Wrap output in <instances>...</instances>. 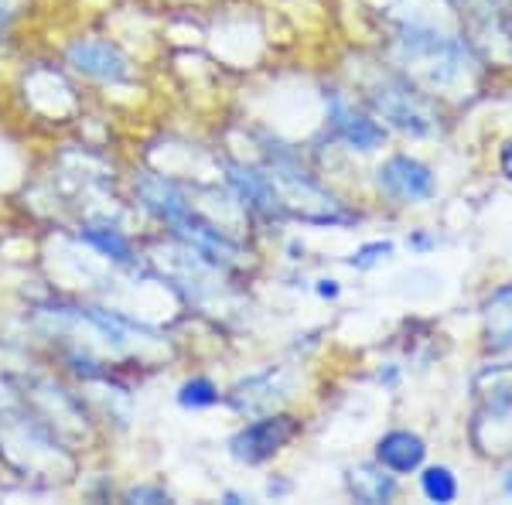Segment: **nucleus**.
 <instances>
[{"instance_id":"7","label":"nucleus","mask_w":512,"mask_h":505,"mask_svg":"<svg viewBox=\"0 0 512 505\" xmlns=\"http://www.w3.org/2000/svg\"><path fill=\"white\" fill-rule=\"evenodd\" d=\"M226 181H229V188L243 198L246 209L253 215H260V219L280 222L287 215L284 195L277 192V181H274V175H267V171L246 168V164H229Z\"/></svg>"},{"instance_id":"10","label":"nucleus","mask_w":512,"mask_h":505,"mask_svg":"<svg viewBox=\"0 0 512 505\" xmlns=\"http://www.w3.org/2000/svg\"><path fill=\"white\" fill-rule=\"evenodd\" d=\"M137 195H140V205H144L154 219L168 222V226H175L178 219H185V215L192 212L188 195L164 175H144L137 181Z\"/></svg>"},{"instance_id":"18","label":"nucleus","mask_w":512,"mask_h":505,"mask_svg":"<svg viewBox=\"0 0 512 505\" xmlns=\"http://www.w3.org/2000/svg\"><path fill=\"white\" fill-rule=\"evenodd\" d=\"M127 499H130V502H168L171 495L164 492L161 485H134V488L127 492Z\"/></svg>"},{"instance_id":"19","label":"nucleus","mask_w":512,"mask_h":505,"mask_svg":"<svg viewBox=\"0 0 512 505\" xmlns=\"http://www.w3.org/2000/svg\"><path fill=\"white\" fill-rule=\"evenodd\" d=\"M499 171H502V178L512 181V137L502 140V147H499Z\"/></svg>"},{"instance_id":"8","label":"nucleus","mask_w":512,"mask_h":505,"mask_svg":"<svg viewBox=\"0 0 512 505\" xmlns=\"http://www.w3.org/2000/svg\"><path fill=\"white\" fill-rule=\"evenodd\" d=\"M376 461L393 475H414L427 461V441L414 430H386L376 441Z\"/></svg>"},{"instance_id":"15","label":"nucleus","mask_w":512,"mask_h":505,"mask_svg":"<svg viewBox=\"0 0 512 505\" xmlns=\"http://www.w3.org/2000/svg\"><path fill=\"white\" fill-rule=\"evenodd\" d=\"M175 400H178L181 410H192V413L212 410L216 403H222V389L212 383L209 376H192V379H185V383L178 386Z\"/></svg>"},{"instance_id":"1","label":"nucleus","mask_w":512,"mask_h":505,"mask_svg":"<svg viewBox=\"0 0 512 505\" xmlns=\"http://www.w3.org/2000/svg\"><path fill=\"white\" fill-rule=\"evenodd\" d=\"M403 59L410 65H417L427 76V82L434 86H451V82L465 79L468 72V48L465 41H458L454 35L434 31L427 24H407L396 38Z\"/></svg>"},{"instance_id":"20","label":"nucleus","mask_w":512,"mask_h":505,"mask_svg":"<svg viewBox=\"0 0 512 505\" xmlns=\"http://www.w3.org/2000/svg\"><path fill=\"white\" fill-rule=\"evenodd\" d=\"M338 291H342V287H338V280H318V294L325 297V301H335Z\"/></svg>"},{"instance_id":"3","label":"nucleus","mask_w":512,"mask_h":505,"mask_svg":"<svg viewBox=\"0 0 512 505\" xmlns=\"http://www.w3.org/2000/svg\"><path fill=\"white\" fill-rule=\"evenodd\" d=\"M297 434H301V420L297 417H291V413H267V417L239 427L236 434L229 437V454H233V461H239V465H246V468L267 465V461L277 458Z\"/></svg>"},{"instance_id":"2","label":"nucleus","mask_w":512,"mask_h":505,"mask_svg":"<svg viewBox=\"0 0 512 505\" xmlns=\"http://www.w3.org/2000/svg\"><path fill=\"white\" fill-rule=\"evenodd\" d=\"M366 96L379 117L410 137H431L441 127V110L403 76H379Z\"/></svg>"},{"instance_id":"21","label":"nucleus","mask_w":512,"mask_h":505,"mask_svg":"<svg viewBox=\"0 0 512 505\" xmlns=\"http://www.w3.org/2000/svg\"><path fill=\"white\" fill-rule=\"evenodd\" d=\"M502 488H506V495H512V465L506 471V478H502Z\"/></svg>"},{"instance_id":"14","label":"nucleus","mask_w":512,"mask_h":505,"mask_svg":"<svg viewBox=\"0 0 512 505\" xmlns=\"http://www.w3.org/2000/svg\"><path fill=\"white\" fill-rule=\"evenodd\" d=\"M79 239L86 246L103 256V260L117 263V267H130L137 260V250H134V239H130L123 229H113V226H86L79 233Z\"/></svg>"},{"instance_id":"6","label":"nucleus","mask_w":512,"mask_h":505,"mask_svg":"<svg viewBox=\"0 0 512 505\" xmlns=\"http://www.w3.org/2000/svg\"><path fill=\"white\" fill-rule=\"evenodd\" d=\"M69 65L86 79H96V82H127L130 79V59L120 52L117 45L103 38H82V41H72L69 45Z\"/></svg>"},{"instance_id":"13","label":"nucleus","mask_w":512,"mask_h":505,"mask_svg":"<svg viewBox=\"0 0 512 505\" xmlns=\"http://www.w3.org/2000/svg\"><path fill=\"white\" fill-rule=\"evenodd\" d=\"M475 393L492 417H509L512 413V362L485 369L482 376L475 379Z\"/></svg>"},{"instance_id":"5","label":"nucleus","mask_w":512,"mask_h":505,"mask_svg":"<svg viewBox=\"0 0 512 505\" xmlns=\"http://www.w3.org/2000/svg\"><path fill=\"white\" fill-rule=\"evenodd\" d=\"M328 127H332V134L342 140L345 147L362 151V154H373L386 144L383 123H376V117H369L366 110L352 106L342 93L328 96Z\"/></svg>"},{"instance_id":"4","label":"nucleus","mask_w":512,"mask_h":505,"mask_svg":"<svg viewBox=\"0 0 512 505\" xmlns=\"http://www.w3.org/2000/svg\"><path fill=\"white\" fill-rule=\"evenodd\" d=\"M376 185L396 205H420L437 192V178L424 161L410 154H393L376 168Z\"/></svg>"},{"instance_id":"9","label":"nucleus","mask_w":512,"mask_h":505,"mask_svg":"<svg viewBox=\"0 0 512 505\" xmlns=\"http://www.w3.org/2000/svg\"><path fill=\"white\" fill-rule=\"evenodd\" d=\"M482 345L489 355L512 352V280L485 297L482 304Z\"/></svg>"},{"instance_id":"16","label":"nucleus","mask_w":512,"mask_h":505,"mask_svg":"<svg viewBox=\"0 0 512 505\" xmlns=\"http://www.w3.org/2000/svg\"><path fill=\"white\" fill-rule=\"evenodd\" d=\"M420 492L437 505H448L458 499V478L448 465H427L420 471Z\"/></svg>"},{"instance_id":"17","label":"nucleus","mask_w":512,"mask_h":505,"mask_svg":"<svg viewBox=\"0 0 512 505\" xmlns=\"http://www.w3.org/2000/svg\"><path fill=\"white\" fill-rule=\"evenodd\" d=\"M393 250H396V246L390 243V239H373V243L359 246V250L349 256V267L352 270H373L383 260H390Z\"/></svg>"},{"instance_id":"11","label":"nucleus","mask_w":512,"mask_h":505,"mask_svg":"<svg viewBox=\"0 0 512 505\" xmlns=\"http://www.w3.org/2000/svg\"><path fill=\"white\" fill-rule=\"evenodd\" d=\"M349 488L355 495V502H393L396 492H400V485H396V475L390 468H383L379 461L373 465H359L349 471Z\"/></svg>"},{"instance_id":"12","label":"nucleus","mask_w":512,"mask_h":505,"mask_svg":"<svg viewBox=\"0 0 512 505\" xmlns=\"http://www.w3.org/2000/svg\"><path fill=\"white\" fill-rule=\"evenodd\" d=\"M280 396H284V386H280V372L267 369V372H260V376L243 379V383H239L233 393H229V407L239 410V413L263 410V407H270L274 400H280Z\"/></svg>"}]
</instances>
